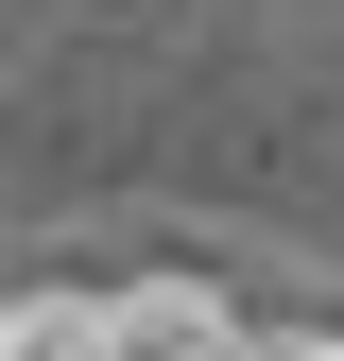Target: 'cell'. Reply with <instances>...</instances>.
<instances>
[{
    "instance_id": "6da1fadb",
    "label": "cell",
    "mask_w": 344,
    "mask_h": 361,
    "mask_svg": "<svg viewBox=\"0 0 344 361\" xmlns=\"http://www.w3.org/2000/svg\"><path fill=\"white\" fill-rule=\"evenodd\" d=\"M104 361H276V327L224 276H121L104 293Z\"/></svg>"
},
{
    "instance_id": "7a4b0ae2",
    "label": "cell",
    "mask_w": 344,
    "mask_h": 361,
    "mask_svg": "<svg viewBox=\"0 0 344 361\" xmlns=\"http://www.w3.org/2000/svg\"><path fill=\"white\" fill-rule=\"evenodd\" d=\"M0 361H104V293H18L0 310Z\"/></svg>"
},
{
    "instance_id": "3957f363",
    "label": "cell",
    "mask_w": 344,
    "mask_h": 361,
    "mask_svg": "<svg viewBox=\"0 0 344 361\" xmlns=\"http://www.w3.org/2000/svg\"><path fill=\"white\" fill-rule=\"evenodd\" d=\"M276 361H344V327H276Z\"/></svg>"
}]
</instances>
